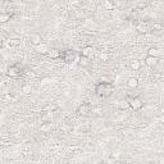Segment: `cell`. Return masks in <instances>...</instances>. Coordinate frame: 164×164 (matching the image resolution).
Masks as SVG:
<instances>
[{
	"instance_id": "obj_1",
	"label": "cell",
	"mask_w": 164,
	"mask_h": 164,
	"mask_svg": "<svg viewBox=\"0 0 164 164\" xmlns=\"http://www.w3.org/2000/svg\"><path fill=\"white\" fill-rule=\"evenodd\" d=\"M114 90V86H113L110 82H99V83L95 86V92L99 98H109Z\"/></svg>"
},
{
	"instance_id": "obj_2",
	"label": "cell",
	"mask_w": 164,
	"mask_h": 164,
	"mask_svg": "<svg viewBox=\"0 0 164 164\" xmlns=\"http://www.w3.org/2000/svg\"><path fill=\"white\" fill-rule=\"evenodd\" d=\"M127 100H128V103H130V108L132 109V110H135V112L141 110V109L144 108V105H145L144 100L141 99V98H139V96L127 98Z\"/></svg>"
},
{
	"instance_id": "obj_3",
	"label": "cell",
	"mask_w": 164,
	"mask_h": 164,
	"mask_svg": "<svg viewBox=\"0 0 164 164\" xmlns=\"http://www.w3.org/2000/svg\"><path fill=\"white\" fill-rule=\"evenodd\" d=\"M62 59H63V62H64L66 64H72V63L76 62L77 54H76L75 50H66V51L63 53V55H62Z\"/></svg>"
},
{
	"instance_id": "obj_4",
	"label": "cell",
	"mask_w": 164,
	"mask_h": 164,
	"mask_svg": "<svg viewBox=\"0 0 164 164\" xmlns=\"http://www.w3.org/2000/svg\"><path fill=\"white\" fill-rule=\"evenodd\" d=\"M21 73H22V67L19 64H14V66L9 67V69H8L9 77H18Z\"/></svg>"
},
{
	"instance_id": "obj_5",
	"label": "cell",
	"mask_w": 164,
	"mask_h": 164,
	"mask_svg": "<svg viewBox=\"0 0 164 164\" xmlns=\"http://www.w3.org/2000/svg\"><path fill=\"white\" fill-rule=\"evenodd\" d=\"M136 31H137L139 34H146L150 31V25L148 22H140V23H137V26H136Z\"/></svg>"
},
{
	"instance_id": "obj_6",
	"label": "cell",
	"mask_w": 164,
	"mask_h": 164,
	"mask_svg": "<svg viewBox=\"0 0 164 164\" xmlns=\"http://www.w3.org/2000/svg\"><path fill=\"white\" fill-rule=\"evenodd\" d=\"M35 50L37 51L39 54H41V55H48V53H49V46L46 44H44V42H41L39 45H36L35 46Z\"/></svg>"
},
{
	"instance_id": "obj_7",
	"label": "cell",
	"mask_w": 164,
	"mask_h": 164,
	"mask_svg": "<svg viewBox=\"0 0 164 164\" xmlns=\"http://www.w3.org/2000/svg\"><path fill=\"white\" fill-rule=\"evenodd\" d=\"M158 60H159V58H155V57H151V55H148L146 58H145V60L144 63L146 64L148 67L150 68H154L157 64H158Z\"/></svg>"
},
{
	"instance_id": "obj_8",
	"label": "cell",
	"mask_w": 164,
	"mask_h": 164,
	"mask_svg": "<svg viewBox=\"0 0 164 164\" xmlns=\"http://www.w3.org/2000/svg\"><path fill=\"white\" fill-rule=\"evenodd\" d=\"M90 110H91V108H90V104H87V103H83L82 105H80V108L77 109V113L78 114H81V116H87L89 113H90Z\"/></svg>"
},
{
	"instance_id": "obj_9",
	"label": "cell",
	"mask_w": 164,
	"mask_h": 164,
	"mask_svg": "<svg viewBox=\"0 0 164 164\" xmlns=\"http://www.w3.org/2000/svg\"><path fill=\"white\" fill-rule=\"evenodd\" d=\"M62 55H63V53L59 49H50L48 53V57L51 59H59V58H62Z\"/></svg>"
},
{
	"instance_id": "obj_10",
	"label": "cell",
	"mask_w": 164,
	"mask_h": 164,
	"mask_svg": "<svg viewBox=\"0 0 164 164\" xmlns=\"http://www.w3.org/2000/svg\"><path fill=\"white\" fill-rule=\"evenodd\" d=\"M118 109L119 110H127V109H130V103L127 99H121L119 101H118Z\"/></svg>"
},
{
	"instance_id": "obj_11",
	"label": "cell",
	"mask_w": 164,
	"mask_h": 164,
	"mask_svg": "<svg viewBox=\"0 0 164 164\" xmlns=\"http://www.w3.org/2000/svg\"><path fill=\"white\" fill-rule=\"evenodd\" d=\"M92 54H94V48L92 46H85L83 49H82V51H81V55L82 57L91 58V57H92Z\"/></svg>"
},
{
	"instance_id": "obj_12",
	"label": "cell",
	"mask_w": 164,
	"mask_h": 164,
	"mask_svg": "<svg viewBox=\"0 0 164 164\" xmlns=\"http://www.w3.org/2000/svg\"><path fill=\"white\" fill-rule=\"evenodd\" d=\"M127 86L130 89H137L139 87V80L136 77H130L128 81H127Z\"/></svg>"
},
{
	"instance_id": "obj_13",
	"label": "cell",
	"mask_w": 164,
	"mask_h": 164,
	"mask_svg": "<svg viewBox=\"0 0 164 164\" xmlns=\"http://www.w3.org/2000/svg\"><path fill=\"white\" fill-rule=\"evenodd\" d=\"M130 67H131V69H133V71H139V69H141V67H142V62L139 60V59H133V60L131 62Z\"/></svg>"
},
{
	"instance_id": "obj_14",
	"label": "cell",
	"mask_w": 164,
	"mask_h": 164,
	"mask_svg": "<svg viewBox=\"0 0 164 164\" xmlns=\"http://www.w3.org/2000/svg\"><path fill=\"white\" fill-rule=\"evenodd\" d=\"M148 55L159 58V57L162 55V50H160V49H157V48H150V49L148 50Z\"/></svg>"
},
{
	"instance_id": "obj_15",
	"label": "cell",
	"mask_w": 164,
	"mask_h": 164,
	"mask_svg": "<svg viewBox=\"0 0 164 164\" xmlns=\"http://www.w3.org/2000/svg\"><path fill=\"white\" fill-rule=\"evenodd\" d=\"M30 41H31V44H34L35 46H36V45L41 44V36L37 35V34H32V35L30 36Z\"/></svg>"
},
{
	"instance_id": "obj_16",
	"label": "cell",
	"mask_w": 164,
	"mask_h": 164,
	"mask_svg": "<svg viewBox=\"0 0 164 164\" xmlns=\"http://www.w3.org/2000/svg\"><path fill=\"white\" fill-rule=\"evenodd\" d=\"M80 66L83 67V68L90 67V66H91L90 58H89V57H82V55H81V58H80Z\"/></svg>"
},
{
	"instance_id": "obj_17",
	"label": "cell",
	"mask_w": 164,
	"mask_h": 164,
	"mask_svg": "<svg viewBox=\"0 0 164 164\" xmlns=\"http://www.w3.org/2000/svg\"><path fill=\"white\" fill-rule=\"evenodd\" d=\"M12 18H13V13H1V14H0V22H1V23H5V22L10 21Z\"/></svg>"
},
{
	"instance_id": "obj_18",
	"label": "cell",
	"mask_w": 164,
	"mask_h": 164,
	"mask_svg": "<svg viewBox=\"0 0 164 164\" xmlns=\"http://www.w3.org/2000/svg\"><path fill=\"white\" fill-rule=\"evenodd\" d=\"M7 44H8L9 48H16V46L19 45V40H17V39H9L7 41Z\"/></svg>"
},
{
	"instance_id": "obj_19",
	"label": "cell",
	"mask_w": 164,
	"mask_h": 164,
	"mask_svg": "<svg viewBox=\"0 0 164 164\" xmlns=\"http://www.w3.org/2000/svg\"><path fill=\"white\" fill-rule=\"evenodd\" d=\"M22 92H23L25 95H30L31 92H32V86L28 85V83L23 85V86H22Z\"/></svg>"
},
{
	"instance_id": "obj_20",
	"label": "cell",
	"mask_w": 164,
	"mask_h": 164,
	"mask_svg": "<svg viewBox=\"0 0 164 164\" xmlns=\"http://www.w3.org/2000/svg\"><path fill=\"white\" fill-rule=\"evenodd\" d=\"M104 7H105V9H108V10H113V8H114V4H113L110 0H105V3H104Z\"/></svg>"
},
{
	"instance_id": "obj_21",
	"label": "cell",
	"mask_w": 164,
	"mask_h": 164,
	"mask_svg": "<svg viewBox=\"0 0 164 164\" xmlns=\"http://www.w3.org/2000/svg\"><path fill=\"white\" fill-rule=\"evenodd\" d=\"M41 131H42V132H49V131H51V124H50V123H45V124L41 126Z\"/></svg>"
},
{
	"instance_id": "obj_22",
	"label": "cell",
	"mask_w": 164,
	"mask_h": 164,
	"mask_svg": "<svg viewBox=\"0 0 164 164\" xmlns=\"http://www.w3.org/2000/svg\"><path fill=\"white\" fill-rule=\"evenodd\" d=\"M163 28H164V26L162 23H154L153 25V30L154 31H162Z\"/></svg>"
},
{
	"instance_id": "obj_23",
	"label": "cell",
	"mask_w": 164,
	"mask_h": 164,
	"mask_svg": "<svg viewBox=\"0 0 164 164\" xmlns=\"http://www.w3.org/2000/svg\"><path fill=\"white\" fill-rule=\"evenodd\" d=\"M100 59H101L103 62H107L108 59H109V54H107V53H101V54H100Z\"/></svg>"
},
{
	"instance_id": "obj_24",
	"label": "cell",
	"mask_w": 164,
	"mask_h": 164,
	"mask_svg": "<svg viewBox=\"0 0 164 164\" xmlns=\"http://www.w3.org/2000/svg\"><path fill=\"white\" fill-rule=\"evenodd\" d=\"M145 7H146V4H145V3H144V4H142V3L139 4V8H145Z\"/></svg>"
},
{
	"instance_id": "obj_25",
	"label": "cell",
	"mask_w": 164,
	"mask_h": 164,
	"mask_svg": "<svg viewBox=\"0 0 164 164\" xmlns=\"http://www.w3.org/2000/svg\"><path fill=\"white\" fill-rule=\"evenodd\" d=\"M159 119H160V122H162V123H164V114H162V116H160V118H159Z\"/></svg>"
}]
</instances>
